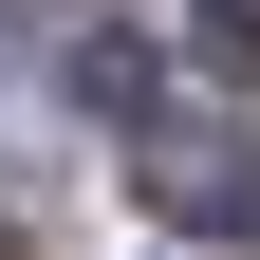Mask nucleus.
<instances>
[{
	"mask_svg": "<svg viewBox=\"0 0 260 260\" xmlns=\"http://www.w3.org/2000/svg\"><path fill=\"white\" fill-rule=\"evenodd\" d=\"M130 186H149L186 242H242V260H260V130L186 112V130H149V149H130Z\"/></svg>",
	"mask_w": 260,
	"mask_h": 260,
	"instance_id": "nucleus-1",
	"label": "nucleus"
},
{
	"mask_svg": "<svg viewBox=\"0 0 260 260\" xmlns=\"http://www.w3.org/2000/svg\"><path fill=\"white\" fill-rule=\"evenodd\" d=\"M186 56L205 75H260V0H186Z\"/></svg>",
	"mask_w": 260,
	"mask_h": 260,
	"instance_id": "nucleus-2",
	"label": "nucleus"
},
{
	"mask_svg": "<svg viewBox=\"0 0 260 260\" xmlns=\"http://www.w3.org/2000/svg\"><path fill=\"white\" fill-rule=\"evenodd\" d=\"M0 260H19V242H0Z\"/></svg>",
	"mask_w": 260,
	"mask_h": 260,
	"instance_id": "nucleus-3",
	"label": "nucleus"
}]
</instances>
